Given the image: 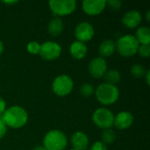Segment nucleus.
I'll return each instance as SVG.
<instances>
[{"label":"nucleus","mask_w":150,"mask_h":150,"mask_svg":"<svg viewBox=\"0 0 150 150\" xmlns=\"http://www.w3.org/2000/svg\"><path fill=\"white\" fill-rule=\"evenodd\" d=\"M1 119L6 127L18 129L25 126L28 120V113L23 107L19 105H12L6 109L1 116Z\"/></svg>","instance_id":"1"},{"label":"nucleus","mask_w":150,"mask_h":150,"mask_svg":"<svg viewBox=\"0 0 150 150\" xmlns=\"http://www.w3.org/2000/svg\"><path fill=\"white\" fill-rule=\"evenodd\" d=\"M97 100L104 105L115 104L120 98V91L116 85L103 83L98 86L94 92Z\"/></svg>","instance_id":"2"},{"label":"nucleus","mask_w":150,"mask_h":150,"mask_svg":"<svg viewBox=\"0 0 150 150\" xmlns=\"http://www.w3.org/2000/svg\"><path fill=\"white\" fill-rule=\"evenodd\" d=\"M116 50L124 57H132L137 54L140 44L134 35L125 34L121 36L116 42Z\"/></svg>","instance_id":"3"},{"label":"nucleus","mask_w":150,"mask_h":150,"mask_svg":"<svg viewBox=\"0 0 150 150\" xmlns=\"http://www.w3.org/2000/svg\"><path fill=\"white\" fill-rule=\"evenodd\" d=\"M68 145L66 134L60 130H50L43 138V147L47 150H64Z\"/></svg>","instance_id":"4"},{"label":"nucleus","mask_w":150,"mask_h":150,"mask_svg":"<svg viewBox=\"0 0 150 150\" xmlns=\"http://www.w3.org/2000/svg\"><path fill=\"white\" fill-rule=\"evenodd\" d=\"M114 114L113 112L105 107L98 108L92 114L93 123L101 129H110L114 124Z\"/></svg>","instance_id":"5"},{"label":"nucleus","mask_w":150,"mask_h":150,"mask_svg":"<svg viewBox=\"0 0 150 150\" xmlns=\"http://www.w3.org/2000/svg\"><path fill=\"white\" fill-rule=\"evenodd\" d=\"M74 88V82L68 75L56 76L52 83L53 92L58 97H66L71 93Z\"/></svg>","instance_id":"6"},{"label":"nucleus","mask_w":150,"mask_h":150,"mask_svg":"<svg viewBox=\"0 0 150 150\" xmlns=\"http://www.w3.org/2000/svg\"><path fill=\"white\" fill-rule=\"evenodd\" d=\"M51 11L58 18L68 16L73 13L76 9V0H51L48 2Z\"/></svg>","instance_id":"7"},{"label":"nucleus","mask_w":150,"mask_h":150,"mask_svg":"<svg viewBox=\"0 0 150 150\" xmlns=\"http://www.w3.org/2000/svg\"><path fill=\"white\" fill-rule=\"evenodd\" d=\"M62 47L55 41L47 40L40 44V55L46 61H54L58 59L62 54Z\"/></svg>","instance_id":"8"},{"label":"nucleus","mask_w":150,"mask_h":150,"mask_svg":"<svg viewBox=\"0 0 150 150\" xmlns=\"http://www.w3.org/2000/svg\"><path fill=\"white\" fill-rule=\"evenodd\" d=\"M95 35L93 25L86 21L79 23L75 28V37L77 41L85 43L90 41Z\"/></svg>","instance_id":"9"},{"label":"nucleus","mask_w":150,"mask_h":150,"mask_svg":"<svg viewBox=\"0 0 150 150\" xmlns=\"http://www.w3.org/2000/svg\"><path fill=\"white\" fill-rule=\"evenodd\" d=\"M88 70L90 75L95 79L103 77L107 71V63L105 59L99 56L93 58L88 65Z\"/></svg>","instance_id":"10"},{"label":"nucleus","mask_w":150,"mask_h":150,"mask_svg":"<svg viewBox=\"0 0 150 150\" xmlns=\"http://www.w3.org/2000/svg\"><path fill=\"white\" fill-rule=\"evenodd\" d=\"M106 7L105 0H84L82 3L83 11L89 16H98Z\"/></svg>","instance_id":"11"},{"label":"nucleus","mask_w":150,"mask_h":150,"mask_svg":"<svg viewBox=\"0 0 150 150\" xmlns=\"http://www.w3.org/2000/svg\"><path fill=\"white\" fill-rule=\"evenodd\" d=\"M134 123V116L128 111L120 112L114 118L113 126L120 130H126L132 127Z\"/></svg>","instance_id":"12"},{"label":"nucleus","mask_w":150,"mask_h":150,"mask_svg":"<svg viewBox=\"0 0 150 150\" xmlns=\"http://www.w3.org/2000/svg\"><path fill=\"white\" fill-rule=\"evenodd\" d=\"M142 16L139 11L136 10H131L124 13L122 17V23L123 25L129 28L134 29L139 26V25L142 23Z\"/></svg>","instance_id":"13"},{"label":"nucleus","mask_w":150,"mask_h":150,"mask_svg":"<svg viewBox=\"0 0 150 150\" xmlns=\"http://www.w3.org/2000/svg\"><path fill=\"white\" fill-rule=\"evenodd\" d=\"M89 137L82 131L75 132L70 138V143L73 149L86 150L89 146Z\"/></svg>","instance_id":"14"},{"label":"nucleus","mask_w":150,"mask_h":150,"mask_svg":"<svg viewBox=\"0 0 150 150\" xmlns=\"http://www.w3.org/2000/svg\"><path fill=\"white\" fill-rule=\"evenodd\" d=\"M88 53V47L85 43L80 41H74L71 43L69 47V54L72 58L76 60H82L83 59Z\"/></svg>","instance_id":"15"},{"label":"nucleus","mask_w":150,"mask_h":150,"mask_svg":"<svg viewBox=\"0 0 150 150\" xmlns=\"http://www.w3.org/2000/svg\"><path fill=\"white\" fill-rule=\"evenodd\" d=\"M116 50L115 42L112 40H105L98 47V54L101 58H107L112 56Z\"/></svg>","instance_id":"16"},{"label":"nucleus","mask_w":150,"mask_h":150,"mask_svg":"<svg viewBox=\"0 0 150 150\" xmlns=\"http://www.w3.org/2000/svg\"><path fill=\"white\" fill-rule=\"evenodd\" d=\"M63 27L64 25L62 18L58 17H54L49 21L47 25V32L51 36L57 37L62 34L63 31Z\"/></svg>","instance_id":"17"},{"label":"nucleus","mask_w":150,"mask_h":150,"mask_svg":"<svg viewBox=\"0 0 150 150\" xmlns=\"http://www.w3.org/2000/svg\"><path fill=\"white\" fill-rule=\"evenodd\" d=\"M134 37L140 45H150V29L149 26H140L135 33Z\"/></svg>","instance_id":"18"},{"label":"nucleus","mask_w":150,"mask_h":150,"mask_svg":"<svg viewBox=\"0 0 150 150\" xmlns=\"http://www.w3.org/2000/svg\"><path fill=\"white\" fill-rule=\"evenodd\" d=\"M103 77L105 80V83L116 85V83H118L120 81L121 76H120V73L117 69H107V71L105 72Z\"/></svg>","instance_id":"19"},{"label":"nucleus","mask_w":150,"mask_h":150,"mask_svg":"<svg viewBox=\"0 0 150 150\" xmlns=\"http://www.w3.org/2000/svg\"><path fill=\"white\" fill-rule=\"evenodd\" d=\"M131 74L133 75L134 77L137 78V79H140V78H142L144 77L145 74H146V69H145V67L140 63H135L134 64L132 67H131Z\"/></svg>","instance_id":"20"},{"label":"nucleus","mask_w":150,"mask_h":150,"mask_svg":"<svg viewBox=\"0 0 150 150\" xmlns=\"http://www.w3.org/2000/svg\"><path fill=\"white\" fill-rule=\"evenodd\" d=\"M115 139H116V134L112 128L104 130L102 134V142L105 145L112 144L115 142Z\"/></svg>","instance_id":"21"},{"label":"nucleus","mask_w":150,"mask_h":150,"mask_svg":"<svg viewBox=\"0 0 150 150\" xmlns=\"http://www.w3.org/2000/svg\"><path fill=\"white\" fill-rule=\"evenodd\" d=\"M94 92H95L94 87L91 83H84L80 87V93L84 98L91 97L94 94Z\"/></svg>","instance_id":"22"},{"label":"nucleus","mask_w":150,"mask_h":150,"mask_svg":"<svg viewBox=\"0 0 150 150\" xmlns=\"http://www.w3.org/2000/svg\"><path fill=\"white\" fill-rule=\"evenodd\" d=\"M26 49L31 54H38L40 50V44L37 41H30L26 46Z\"/></svg>","instance_id":"23"},{"label":"nucleus","mask_w":150,"mask_h":150,"mask_svg":"<svg viewBox=\"0 0 150 150\" xmlns=\"http://www.w3.org/2000/svg\"><path fill=\"white\" fill-rule=\"evenodd\" d=\"M137 53L142 58H149L150 55V45H140Z\"/></svg>","instance_id":"24"},{"label":"nucleus","mask_w":150,"mask_h":150,"mask_svg":"<svg viewBox=\"0 0 150 150\" xmlns=\"http://www.w3.org/2000/svg\"><path fill=\"white\" fill-rule=\"evenodd\" d=\"M121 1L119 0H109L106 1V6L108 5V7L112 10V11H119L121 7Z\"/></svg>","instance_id":"25"},{"label":"nucleus","mask_w":150,"mask_h":150,"mask_svg":"<svg viewBox=\"0 0 150 150\" xmlns=\"http://www.w3.org/2000/svg\"><path fill=\"white\" fill-rule=\"evenodd\" d=\"M91 150H107L106 145L102 142H96L91 148Z\"/></svg>","instance_id":"26"},{"label":"nucleus","mask_w":150,"mask_h":150,"mask_svg":"<svg viewBox=\"0 0 150 150\" xmlns=\"http://www.w3.org/2000/svg\"><path fill=\"white\" fill-rule=\"evenodd\" d=\"M6 132H7V127L0 117V140H2L5 136Z\"/></svg>","instance_id":"27"},{"label":"nucleus","mask_w":150,"mask_h":150,"mask_svg":"<svg viewBox=\"0 0 150 150\" xmlns=\"http://www.w3.org/2000/svg\"><path fill=\"white\" fill-rule=\"evenodd\" d=\"M5 110H6V102L2 97H0V117L5 112Z\"/></svg>","instance_id":"28"},{"label":"nucleus","mask_w":150,"mask_h":150,"mask_svg":"<svg viewBox=\"0 0 150 150\" xmlns=\"http://www.w3.org/2000/svg\"><path fill=\"white\" fill-rule=\"evenodd\" d=\"M144 78H145V80H146V83H147V84H148V85H149L150 84V71L149 70H147V72H146V74H145V76H144Z\"/></svg>","instance_id":"29"},{"label":"nucleus","mask_w":150,"mask_h":150,"mask_svg":"<svg viewBox=\"0 0 150 150\" xmlns=\"http://www.w3.org/2000/svg\"><path fill=\"white\" fill-rule=\"evenodd\" d=\"M32 150H47L42 145H38V146H35Z\"/></svg>","instance_id":"30"},{"label":"nucleus","mask_w":150,"mask_h":150,"mask_svg":"<svg viewBox=\"0 0 150 150\" xmlns=\"http://www.w3.org/2000/svg\"><path fill=\"white\" fill-rule=\"evenodd\" d=\"M4 43H3V41H2V40H0V55L3 54V52H4Z\"/></svg>","instance_id":"31"},{"label":"nucleus","mask_w":150,"mask_h":150,"mask_svg":"<svg viewBox=\"0 0 150 150\" xmlns=\"http://www.w3.org/2000/svg\"><path fill=\"white\" fill-rule=\"evenodd\" d=\"M4 4H17L18 3V1H4L3 2Z\"/></svg>","instance_id":"32"},{"label":"nucleus","mask_w":150,"mask_h":150,"mask_svg":"<svg viewBox=\"0 0 150 150\" xmlns=\"http://www.w3.org/2000/svg\"><path fill=\"white\" fill-rule=\"evenodd\" d=\"M146 18H147V21H149L150 20V11H147V13H146Z\"/></svg>","instance_id":"33"},{"label":"nucleus","mask_w":150,"mask_h":150,"mask_svg":"<svg viewBox=\"0 0 150 150\" xmlns=\"http://www.w3.org/2000/svg\"><path fill=\"white\" fill-rule=\"evenodd\" d=\"M69 150H76V149H69Z\"/></svg>","instance_id":"34"}]
</instances>
